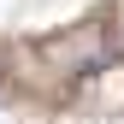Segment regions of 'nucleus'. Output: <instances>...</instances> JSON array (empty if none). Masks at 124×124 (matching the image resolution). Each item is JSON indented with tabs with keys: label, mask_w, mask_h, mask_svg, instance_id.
Listing matches in <instances>:
<instances>
[]
</instances>
